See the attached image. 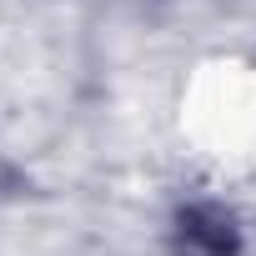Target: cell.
<instances>
[{
    "label": "cell",
    "mask_w": 256,
    "mask_h": 256,
    "mask_svg": "<svg viewBox=\"0 0 256 256\" xmlns=\"http://www.w3.org/2000/svg\"><path fill=\"white\" fill-rule=\"evenodd\" d=\"M181 226H186V241L201 246L206 256H226V251H231V226H226L216 211H191Z\"/></svg>",
    "instance_id": "cell-1"
}]
</instances>
